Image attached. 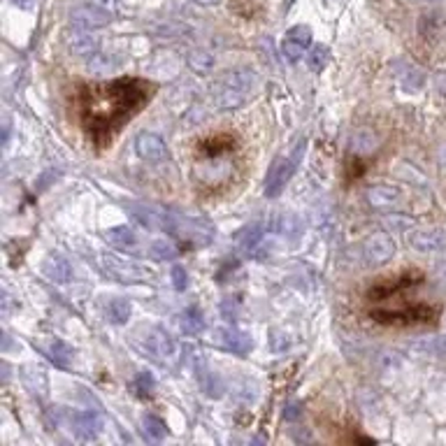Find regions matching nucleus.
I'll list each match as a JSON object with an SVG mask.
<instances>
[{
  "instance_id": "5701e85b",
  "label": "nucleus",
  "mask_w": 446,
  "mask_h": 446,
  "mask_svg": "<svg viewBox=\"0 0 446 446\" xmlns=\"http://www.w3.org/2000/svg\"><path fill=\"white\" fill-rule=\"evenodd\" d=\"M349 145H351V151H354V154H358V156H368V154H372V151L379 147V138H377V135H374L372 131L361 128V131H356V133L351 135V142H349Z\"/></svg>"
},
{
  "instance_id": "a211bd4d",
  "label": "nucleus",
  "mask_w": 446,
  "mask_h": 446,
  "mask_svg": "<svg viewBox=\"0 0 446 446\" xmlns=\"http://www.w3.org/2000/svg\"><path fill=\"white\" fill-rule=\"evenodd\" d=\"M70 54L77 56V59H86L89 61L91 56H95L100 52V37L91 35V30H84V33L75 35L70 40Z\"/></svg>"
},
{
  "instance_id": "2eb2a0df",
  "label": "nucleus",
  "mask_w": 446,
  "mask_h": 446,
  "mask_svg": "<svg viewBox=\"0 0 446 446\" xmlns=\"http://www.w3.org/2000/svg\"><path fill=\"white\" fill-rule=\"evenodd\" d=\"M21 379H23V386L33 395L47 397V393H49V379H47L44 368H40V365H23Z\"/></svg>"
},
{
  "instance_id": "aec40b11",
  "label": "nucleus",
  "mask_w": 446,
  "mask_h": 446,
  "mask_svg": "<svg viewBox=\"0 0 446 446\" xmlns=\"http://www.w3.org/2000/svg\"><path fill=\"white\" fill-rule=\"evenodd\" d=\"M47 356H49V361L56 365L59 370H68L70 365H73V346L66 344L63 339H52L49 344H47Z\"/></svg>"
},
{
  "instance_id": "9b49d317",
  "label": "nucleus",
  "mask_w": 446,
  "mask_h": 446,
  "mask_svg": "<svg viewBox=\"0 0 446 446\" xmlns=\"http://www.w3.org/2000/svg\"><path fill=\"white\" fill-rule=\"evenodd\" d=\"M368 203L372 210H395V207L402 205V191L400 186H390V184H377L370 186L368 193Z\"/></svg>"
},
{
  "instance_id": "f3484780",
  "label": "nucleus",
  "mask_w": 446,
  "mask_h": 446,
  "mask_svg": "<svg viewBox=\"0 0 446 446\" xmlns=\"http://www.w3.org/2000/svg\"><path fill=\"white\" fill-rule=\"evenodd\" d=\"M44 275L52 279L54 284H68L73 279V265L68 258H63L61 253H52L44 260Z\"/></svg>"
},
{
  "instance_id": "bb28decb",
  "label": "nucleus",
  "mask_w": 446,
  "mask_h": 446,
  "mask_svg": "<svg viewBox=\"0 0 446 446\" xmlns=\"http://www.w3.org/2000/svg\"><path fill=\"white\" fill-rule=\"evenodd\" d=\"M142 433H145V437L149 442H163L165 435H167V426L158 416L147 414V416L142 418Z\"/></svg>"
},
{
  "instance_id": "4c0bfd02",
  "label": "nucleus",
  "mask_w": 446,
  "mask_h": 446,
  "mask_svg": "<svg viewBox=\"0 0 446 446\" xmlns=\"http://www.w3.org/2000/svg\"><path fill=\"white\" fill-rule=\"evenodd\" d=\"M91 3H93L95 7H100V10L109 12L112 17L116 14V0H91Z\"/></svg>"
},
{
  "instance_id": "f257e3e1",
  "label": "nucleus",
  "mask_w": 446,
  "mask_h": 446,
  "mask_svg": "<svg viewBox=\"0 0 446 446\" xmlns=\"http://www.w3.org/2000/svg\"><path fill=\"white\" fill-rule=\"evenodd\" d=\"M156 86L142 79H116L109 84L84 86L79 93L82 123L93 138L116 133L149 102Z\"/></svg>"
},
{
  "instance_id": "473e14b6",
  "label": "nucleus",
  "mask_w": 446,
  "mask_h": 446,
  "mask_svg": "<svg viewBox=\"0 0 446 446\" xmlns=\"http://www.w3.org/2000/svg\"><path fill=\"white\" fill-rule=\"evenodd\" d=\"M235 142H233V138H223V135H219V138H214V140H207V142H203L200 145V149L205 151V154H210V156H214V154H221V151H226L223 147H233Z\"/></svg>"
},
{
  "instance_id": "20e7f679",
  "label": "nucleus",
  "mask_w": 446,
  "mask_h": 446,
  "mask_svg": "<svg viewBox=\"0 0 446 446\" xmlns=\"http://www.w3.org/2000/svg\"><path fill=\"white\" fill-rule=\"evenodd\" d=\"M395 242L388 233H374L363 242V260L368 267H381L393 258Z\"/></svg>"
},
{
  "instance_id": "423d86ee",
  "label": "nucleus",
  "mask_w": 446,
  "mask_h": 446,
  "mask_svg": "<svg viewBox=\"0 0 446 446\" xmlns=\"http://www.w3.org/2000/svg\"><path fill=\"white\" fill-rule=\"evenodd\" d=\"M298 158H300V154L296 158H277L272 163V167H270V172H267V179H265V195L267 198H277L286 188V184H289L293 177V172H296Z\"/></svg>"
},
{
  "instance_id": "ea45409f",
  "label": "nucleus",
  "mask_w": 446,
  "mask_h": 446,
  "mask_svg": "<svg viewBox=\"0 0 446 446\" xmlns=\"http://www.w3.org/2000/svg\"><path fill=\"white\" fill-rule=\"evenodd\" d=\"M3 312L5 316H10L12 312V296H7V293H3Z\"/></svg>"
},
{
  "instance_id": "4be33fe9",
  "label": "nucleus",
  "mask_w": 446,
  "mask_h": 446,
  "mask_svg": "<svg viewBox=\"0 0 446 446\" xmlns=\"http://www.w3.org/2000/svg\"><path fill=\"white\" fill-rule=\"evenodd\" d=\"M416 275H402L400 277V282H395V284H377V286H372L368 296L372 300H384L388 296H393V293L397 291H402V289H407V286H414V284H418V279H414Z\"/></svg>"
},
{
  "instance_id": "49530a36",
  "label": "nucleus",
  "mask_w": 446,
  "mask_h": 446,
  "mask_svg": "<svg viewBox=\"0 0 446 446\" xmlns=\"http://www.w3.org/2000/svg\"><path fill=\"white\" fill-rule=\"evenodd\" d=\"M430 3H433V0H430Z\"/></svg>"
},
{
  "instance_id": "6e6552de",
  "label": "nucleus",
  "mask_w": 446,
  "mask_h": 446,
  "mask_svg": "<svg viewBox=\"0 0 446 446\" xmlns=\"http://www.w3.org/2000/svg\"><path fill=\"white\" fill-rule=\"evenodd\" d=\"M70 430L77 440L82 442H93L98 440V435L102 433V418L93 411H75L68 416Z\"/></svg>"
},
{
  "instance_id": "c85d7f7f",
  "label": "nucleus",
  "mask_w": 446,
  "mask_h": 446,
  "mask_svg": "<svg viewBox=\"0 0 446 446\" xmlns=\"http://www.w3.org/2000/svg\"><path fill=\"white\" fill-rule=\"evenodd\" d=\"M188 68L193 70V73H198V75L210 73V70L214 68V56L210 52H203V49L191 52V56H188Z\"/></svg>"
},
{
  "instance_id": "f704fd0d",
  "label": "nucleus",
  "mask_w": 446,
  "mask_h": 446,
  "mask_svg": "<svg viewBox=\"0 0 446 446\" xmlns=\"http://www.w3.org/2000/svg\"><path fill=\"white\" fill-rule=\"evenodd\" d=\"M286 37L296 40V42L305 47V49H309V47H312V30H309L307 26H296V28H291L289 33H286Z\"/></svg>"
},
{
  "instance_id": "b1692460",
  "label": "nucleus",
  "mask_w": 446,
  "mask_h": 446,
  "mask_svg": "<svg viewBox=\"0 0 446 446\" xmlns=\"http://www.w3.org/2000/svg\"><path fill=\"white\" fill-rule=\"evenodd\" d=\"M105 314H107V321L109 323H116V325H123L131 321V314H133V305L126 298H114L112 302H107L105 307Z\"/></svg>"
},
{
  "instance_id": "0eeeda50",
  "label": "nucleus",
  "mask_w": 446,
  "mask_h": 446,
  "mask_svg": "<svg viewBox=\"0 0 446 446\" xmlns=\"http://www.w3.org/2000/svg\"><path fill=\"white\" fill-rule=\"evenodd\" d=\"M128 214L140 223L142 228L165 230V233H170L172 212H165V210H161V207H154V205H131Z\"/></svg>"
},
{
  "instance_id": "7ed1b4c3",
  "label": "nucleus",
  "mask_w": 446,
  "mask_h": 446,
  "mask_svg": "<svg viewBox=\"0 0 446 446\" xmlns=\"http://www.w3.org/2000/svg\"><path fill=\"white\" fill-rule=\"evenodd\" d=\"M133 344L142 356L158 365L172 363L174 356H177V344H174V339L170 337V332H165L163 328H158V325L140 328L135 332Z\"/></svg>"
},
{
  "instance_id": "79ce46f5",
  "label": "nucleus",
  "mask_w": 446,
  "mask_h": 446,
  "mask_svg": "<svg viewBox=\"0 0 446 446\" xmlns=\"http://www.w3.org/2000/svg\"><path fill=\"white\" fill-rule=\"evenodd\" d=\"M437 275H440V279H442V282L446 284V260H444L442 265H440V270H437Z\"/></svg>"
},
{
  "instance_id": "f03ea898",
  "label": "nucleus",
  "mask_w": 446,
  "mask_h": 446,
  "mask_svg": "<svg viewBox=\"0 0 446 446\" xmlns=\"http://www.w3.org/2000/svg\"><path fill=\"white\" fill-rule=\"evenodd\" d=\"M253 89H256V73L251 68H237L230 70L221 79L217 86V107L219 109H237L242 107L246 100L253 95Z\"/></svg>"
},
{
  "instance_id": "c756f323",
  "label": "nucleus",
  "mask_w": 446,
  "mask_h": 446,
  "mask_svg": "<svg viewBox=\"0 0 446 446\" xmlns=\"http://www.w3.org/2000/svg\"><path fill=\"white\" fill-rule=\"evenodd\" d=\"M282 52H284L286 61H289V63H298V61L305 59V52H307V49H305L302 44H298L296 40L286 37V40H284V44H282Z\"/></svg>"
},
{
  "instance_id": "6ab92c4d",
  "label": "nucleus",
  "mask_w": 446,
  "mask_h": 446,
  "mask_svg": "<svg viewBox=\"0 0 446 446\" xmlns=\"http://www.w3.org/2000/svg\"><path fill=\"white\" fill-rule=\"evenodd\" d=\"M263 235H265V226L260 221H253L249 226H244L237 235V244L244 253H253L263 242Z\"/></svg>"
},
{
  "instance_id": "39448f33",
  "label": "nucleus",
  "mask_w": 446,
  "mask_h": 446,
  "mask_svg": "<svg viewBox=\"0 0 446 446\" xmlns=\"http://www.w3.org/2000/svg\"><path fill=\"white\" fill-rule=\"evenodd\" d=\"M100 263H102V267H105V272L121 284H135V282L147 279V272L138 265V263L126 260L121 256H114V253H102Z\"/></svg>"
},
{
  "instance_id": "4468645a",
  "label": "nucleus",
  "mask_w": 446,
  "mask_h": 446,
  "mask_svg": "<svg viewBox=\"0 0 446 446\" xmlns=\"http://www.w3.org/2000/svg\"><path fill=\"white\" fill-rule=\"evenodd\" d=\"M219 339H221V346L235 356H249L253 349V342L249 334L235 328H223L219 332Z\"/></svg>"
},
{
  "instance_id": "dca6fc26",
  "label": "nucleus",
  "mask_w": 446,
  "mask_h": 446,
  "mask_svg": "<svg viewBox=\"0 0 446 446\" xmlns=\"http://www.w3.org/2000/svg\"><path fill=\"white\" fill-rule=\"evenodd\" d=\"M123 68V59L116 54H95L86 61V70L91 75H114Z\"/></svg>"
},
{
  "instance_id": "412c9836",
  "label": "nucleus",
  "mask_w": 446,
  "mask_h": 446,
  "mask_svg": "<svg viewBox=\"0 0 446 446\" xmlns=\"http://www.w3.org/2000/svg\"><path fill=\"white\" fill-rule=\"evenodd\" d=\"M179 328L188 337H193V334H200L205 330V314L200 312L198 307H188L181 312L179 316Z\"/></svg>"
},
{
  "instance_id": "a19ab883",
  "label": "nucleus",
  "mask_w": 446,
  "mask_h": 446,
  "mask_svg": "<svg viewBox=\"0 0 446 446\" xmlns=\"http://www.w3.org/2000/svg\"><path fill=\"white\" fill-rule=\"evenodd\" d=\"M12 3L17 7H21V10H30V7L35 5V0H12Z\"/></svg>"
},
{
  "instance_id": "c9c22d12",
  "label": "nucleus",
  "mask_w": 446,
  "mask_h": 446,
  "mask_svg": "<svg viewBox=\"0 0 446 446\" xmlns=\"http://www.w3.org/2000/svg\"><path fill=\"white\" fill-rule=\"evenodd\" d=\"M289 346H291L289 334H286V332H279V330H272V334H270V349H272L275 354H284Z\"/></svg>"
},
{
  "instance_id": "f8f14e48",
  "label": "nucleus",
  "mask_w": 446,
  "mask_h": 446,
  "mask_svg": "<svg viewBox=\"0 0 446 446\" xmlns=\"http://www.w3.org/2000/svg\"><path fill=\"white\" fill-rule=\"evenodd\" d=\"M135 149H138V156L142 161H149V163L167 158V145L163 142L161 135L156 133H140L138 140H135Z\"/></svg>"
},
{
  "instance_id": "9d476101",
  "label": "nucleus",
  "mask_w": 446,
  "mask_h": 446,
  "mask_svg": "<svg viewBox=\"0 0 446 446\" xmlns=\"http://www.w3.org/2000/svg\"><path fill=\"white\" fill-rule=\"evenodd\" d=\"M407 244L423 253L442 251L446 246V233L442 228H416L407 233Z\"/></svg>"
},
{
  "instance_id": "c03bdc74",
  "label": "nucleus",
  "mask_w": 446,
  "mask_h": 446,
  "mask_svg": "<svg viewBox=\"0 0 446 446\" xmlns=\"http://www.w3.org/2000/svg\"><path fill=\"white\" fill-rule=\"evenodd\" d=\"M7 140H10V123H5V131H3V145L7 147Z\"/></svg>"
},
{
  "instance_id": "72a5a7b5",
  "label": "nucleus",
  "mask_w": 446,
  "mask_h": 446,
  "mask_svg": "<svg viewBox=\"0 0 446 446\" xmlns=\"http://www.w3.org/2000/svg\"><path fill=\"white\" fill-rule=\"evenodd\" d=\"M416 349H421V354H437V356H442V354H446V339H442V337H437V339H423V342H418Z\"/></svg>"
},
{
  "instance_id": "58836bf2",
  "label": "nucleus",
  "mask_w": 446,
  "mask_h": 446,
  "mask_svg": "<svg viewBox=\"0 0 446 446\" xmlns=\"http://www.w3.org/2000/svg\"><path fill=\"white\" fill-rule=\"evenodd\" d=\"M298 416H300V404L291 402L289 407H286V411H284V418H286V421H296Z\"/></svg>"
},
{
  "instance_id": "393cba45",
  "label": "nucleus",
  "mask_w": 446,
  "mask_h": 446,
  "mask_svg": "<svg viewBox=\"0 0 446 446\" xmlns=\"http://www.w3.org/2000/svg\"><path fill=\"white\" fill-rule=\"evenodd\" d=\"M107 242L112 246H116V249H123V251H128V249H135V244H138V237H135V233L128 228V226H116V228H109L107 233Z\"/></svg>"
},
{
  "instance_id": "2f4dec72",
  "label": "nucleus",
  "mask_w": 446,
  "mask_h": 446,
  "mask_svg": "<svg viewBox=\"0 0 446 446\" xmlns=\"http://www.w3.org/2000/svg\"><path fill=\"white\" fill-rule=\"evenodd\" d=\"M133 386H135V390H138V395L147 397V395H151V390H154L156 379H154V374H151V372H138Z\"/></svg>"
},
{
  "instance_id": "ddd939ff",
  "label": "nucleus",
  "mask_w": 446,
  "mask_h": 446,
  "mask_svg": "<svg viewBox=\"0 0 446 446\" xmlns=\"http://www.w3.org/2000/svg\"><path fill=\"white\" fill-rule=\"evenodd\" d=\"M433 309L426 305L411 307V309H402V312H374L372 316L381 323H421V321H430L433 318Z\"/></svg>"
},
{
  "instance_id": "37998d69",
  "label": "nucleus",
  "mask_w": 446,
  "mask_h": 446,
  "mask_svg": "<svg viewBox=\"0 0 446 446\" xmlns=\"http://www.w3.org/2000/svg\"><path fill=\"white\" fill-rule=\"evenodd\" d=\"M198 5H205V7H212V5H219L221 0H195Z\"/></svg>"
},
{
  "instance_id": "7c9ffc66",
  "label": "nucleus",
  "mask_w": 446,
  "mask_h": 446,
  "mask_svg": "<svg viewBox=\"0 0 446 446\" xmlns=\"http://www.w3.org/2000/svg\"><path fill=\"white\" fill-rule=\"evenodd\" d=\"M200 381H203V390L207 395H212V397H221L223 395V384H221V379L214 372L205 370V377H200Z\"/></svg>"
},
{
  "instance_id": "1a4fd4ad",
  "label": "nucleus",
  "mask_w": 446,
  "mask_h": 446,
  "mask_svg": "<svg viewBox=\"0 0 446 446\" xmlns=\"http://www.w3.org/2000/svg\"><path fill=\"white\" fill-rule=\"evenodd\" d=\"M109 21H112V14L105 12V10H100V7H95L93 3L77 7V10H73V14H70V23H73V26L79 28V30L105 28Z\"/></svg>"
},
{
  "instance_id": "cd10ccee",
  "label": "nucleus",
  "mask_w": 446,
  "mask_h": 446,
  "mask_svg": "<svg viewBox=\"0 0 446 446\" xmlns=\"http://www.w3.org/2000/svg\"><path fill=\"white\" fill-rule=\"evenodd\" d=\"M305 59H307V68L312 70V73H323L325 66L330 63V49L323 44H316L312 47V52H309Z\"/></svg>"
},
{
  "instance_id": "a878e982",
  "label": "nucleus",
  "mask_w": 446,
  "mask_h": 446,
  "mask_svg": "<svg viewBox=\"0 0 446 446\" xmlns=\"http://www.w3.org/2000/svg\"><path fill=\"white\" fill-rule=\"evenodd\" d=\"M147 256L151 260H156V263H165V260H174V258H177L179 256V249H177V244H174V242L154 240V242L149 244Z\"/></svg>"
},
{
  "instance_id": "a18cd8bd",
  "label": "nucleus",
  "mask_w": 446,
  "mask_h": 446,
  "mask_svg": "<svg viewBox=\"0 0 446 446\" xmlns=\"http://www.w3.org/2000/svg\"><path fill=\"white\" fill-rule=\"evenodd\" d=\"M293 3H296V0H286V7H291Z\"/></svg>"
},
{
  "instance_id": "e433bc0d",
  "label": "nucleus",
  "mask_w": 446,
  "mask_h": 446,
  "mask_svg": "<svg viewBox=\"0 0 446 446\" xmlns=\"http://www.w3.org/2000/svg\"><path fill=\"white\" fill-rule=\"evenodd\" d=\"M170 277H172V286L177 291H186L188 289V272L181 265H174L172 267V272H170Z\"/></svg>"
}]
</instances>
